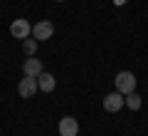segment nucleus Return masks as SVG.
Listing matches in <instances>:
<instances>
[{
	"instance_id": "obj_9",
	"label": "nucleus",
	"mask_w": 148,
	"mask_h": 136,
	"mask_svg": "<svg viewBox=\"0 0 148 136\" xmlns=\"http://www.w3.org/2000/svg\"><path fill=\"white\" fill-rule=\"evenodd\" d=\"M123 104H126V106H128L131 111H138V109H141V104H143V101H141V97H138L136 92H131V94H126V97H123Z\"/></svg>"
},
{
	"instance_id": "obj_4",
	"label": "nucleus",
	"mask_w": 148,
	"mask_h": 136,
	"mask_svg": "<svg viewBox=\"0 0 148 136\" xmlns=\"http://www.w3.org/2000/svg\"><path fill=\"white\" fill-rule=\"evenodd\" d=\"M30 32H32V25H30L27 20H22V17H20V20H15V22L10 25V35L17 37V40H27V37H30Z\"/></svg>"
},
{
	"instance_id": "obj_6",
	"label": "nucleus",
	"mask_w": 148,
	"mask_h": 136,
	"mask_svg": "<svg viewBox=\"0 0 148 136\" xmlns=\"http://www.w3.org/2000/svg\"><path fill=\"white\" fill-rule=\"evenodd\" d=\"M123 106V94L121 92H111V94L104 97V109L106 111H119Z\"/></svg>"
},
{
	"instance_id": "obj_10",
	"label": "nucleus",
	"mask_w": 148,
	"mask_h": 136,
	"mask_svg": "<svg viewBox=\"0 0 148 136\" xmlns=\"http://www.w3.org/2000/svg\"><path fill=\"white\" fill-rule=\"evenodd\" d=\"M22 50H25V55L32 57V55L37 52V40H35V37H32V40H25V42H22Z\"/></svg>"
},
{
	"instance_id": "obj_8",
	"label": "nucleus",
	"mask_w": 148,
	"mask_h": 136,
	"mask_svg": "<svg viewBox=\"0 0 148 136\" xmlns=\"http://www.w3.org/2000/svg\"><path fill=\"white\" fill-rule=\"evenodd\" d=\"M54 84H57V79H54V74L49 72H42L40 77H37V87H40V92H54Z\"/></svg>"
},
{
	"instance_id": "obj_11",
	"label": "nucleus",
	"mask_w": 148,
	"mask_h": 136,
	"mask_svg": "<svg viewBox=\"0 0 148 136\" xmlns=\"http://www.w3.org/2000/svg\"><path fill=\"white\" fill-rule=\"evenodd\" d=\"M123 3H126V0H114V5H123Z\"/></svg>"
},
{
	"instance_id": "obj_3",
	"label": "nucleus",
	"mask_w": 148,
	"mask_h": 136,
	"mask_svg": "<svg viewBox=\"0 0 148 136\" xmlns=\"http://www.w3.org/2000/svg\"><path fill=\"white\" fill-rule=\"evenodd\" d=\"M37 79L35 77H25V79H20V84H17V94L22 97V99H30V97H35V92H37Z\"/></svg>"
},
{
	"instance_id": "obj_5",
	"label": "nucleus",
	"mask_w": 148,
	"mask_h": 136,
	"mask_svg": "<svg viewBox=\"0 0 148 136\" xmlns=\"http://www.w3.org/2000/svg\"><path fill=\"white\" fill-rule=\"evenodd\" d=\"M79 134V121L74 116H64L59 121V136H77Z\"/></svg>"
},
{
	"instance_id": "obj_12",
	"label": "nucleus",
	"mask_w": 148,
	"mask_h": 136,
	"mask_svg": "<svg viewBox=\"0 0 148 136\" xmlns=\"http://www.w3.org/2000/svg\"><path fill=\"white\" fill-rule=\"evenodd\" d=\"M54 3H64V0H54Z\"/></svg>"
},
{
	"instance_id": "obj_7",
	"label": "nucleus",
	"mask_w": 148,
	"mask_h": 136,
	"mask_svg": "<svg viewBox=\"0 0 148 136\" xmlns=\"http://www.w3.org/2000/svg\"><path fill=\"white\" fill-rule=\"evenodd\" d=\"M22 69H25V77H35V79L45 72V69H42V62L35 59V55H32L30 59H25V67H22Z\"/></svg>"
},
{
	"instance_id": "obj_2",
	"label": "nucleus",
	"mask_w": 148,
	"mask_h": 136,
	"mask_svg": "<svg viewBox=\"0 0 148 136\" xmlns=\"http://www.w3.org/2000/svg\"><path fill=\"white\" fill-rule=\"evenodd\" d=\"M35 40H49V37L54 35V25L49 20H40V22H35V27H32V32H30Z\"/></svg>"
},
{
	"instance_id": "obj_1",
	"label": "nucleus",
	"mask_w": 148,
	"mask_h": 136,
	"mask_svg": "<svg viewBox=\"0 0 148 136\" xmlns=\"http://www.w3.org/2000/svg\"><path fill=\"white\" fill-rule=\"evenodd\" d=\"M114 82H116V92H121L123 97L131 94V92H136V77H133L131 72H119Z\"/></svg>"
}]
</instances>
